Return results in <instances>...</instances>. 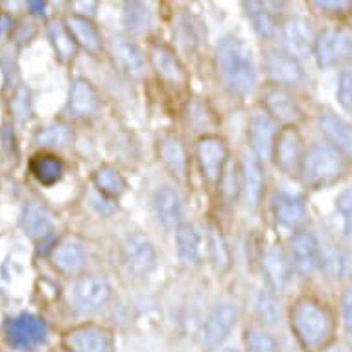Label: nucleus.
<instances>
[{
  "label": "nucleus",
  "mask_w": 352,
  "mask_h": 352,
  "mask_svg": "<svg viewBox=\"0 0 352 352\" xmlns=\"http://www.w3.org/2000/svg\"><path fill=\"white\" fill-rule=\"evenodd\" d=\"M216 70L221 85L236 96H245L253 91L254 74L251 48L236 37H226L216 48Z\"/></svg>",
  "instance_id": "nucleus-1"
},
{
  "label": "nucleus",
  "mask_w": 352,
  "mask_h": 352,
  "mask_svg": "<svg viewBox=\"0 0 352 352\" xmlns=\"http://www.w3.org/2000/svg\"><path fill=\"white\" fill-rule=\"evenodd\" d=\"M289 323L300 346L308 352H318L324 349L334 334L332 316L314 297H300L295 300L289 312Z\"/></svg>",
  "instance_id": "nucleus-2"
},
{
  "label": "nucleus",
  "mask_w": 352,
  "mask_h": 352,
  "mask_svg": "<svg viewBox=\"0 0 352 352\" xmlns=\"http://www.w3.org/2000/svg\"><path fill=\"white\" fill-rule=\"evenodd\" d=\"M343 173V157L334 146L318 142L306 151L300 175L306 185L324 186L340 179Z\"/></svg>",
  "instance_id": "nucleus-3"
},
{
  "label": "nucleus",
  "mask_w": 352,
  "mask_h": 352,
  "mask_svg": "<svg viewBox=\"0 0 352 352\" xmlns=\"http://www.w3.org/2000/svg\"><path fill=\"white\" fill-rule=\"evenodd\" d=\"M352 52V30L351 28H324L316 35L314 54L319 67L330 69L341 61H345Z\"/></svg>",
  "instance_id": "nucleus-4"
},
{
  "label": "nucleus",
  "mask_w": 352,
  "mask_h": 352,
  "mask_svg": "<svg viewBox=\"0 0 352 352\" xmlns=\"http://www.w3.org/2000/svg\"><path fill=\"white\" fill-rule=\"evenodd\" d=\"M196 157L203 177L212 185L219 183L223 177L227 157H229V148H227L226 140L214 137V135H205L197 140Z\"/></svg>",
  "instance_id": "nucleus-5"
},
{
  "label": "nucleus",
  "mask_w": 352,
  "mask_h": 352,
  "mask_svg": "<svg viewBox=\"0 0 352 352\" xmlns=\"http://www.w3.org/2000/svg\"><path fill=\"white\" fill-rule=\"evenodd\" d=\"M305 146L300 139L299 131L292 127H284L277 135L275 148H273V157L278 170H283L286 175H299L302 170V161H305Z\"/></svg>",
  "instance_id": "nucleus-6"
},
{
  "label": "nucleus",
  "mask_w": 352,
  "mask_h": 352,
  "mask_svg": "<svg viewBox=\"0 0 352 352\" xmlns=\"http://www.w3.org/2000/svg\"><path fill=\"white\" fill-rule=\"evenodd\" d=\"M69 352H115V340L109 330L98 324H81L63 338Z\"/></svg>",
  "instance_id": "nucleus-7"
},
{
  "label": "nucleus",
  "mask_w": 352,
  "mask_h": 352,
  "mask_svg": "<svg viewBox=\"0 0 352 352\" xmlns=\"http://www.w3.org/2000/svg\"><path fill=\"white\" fill-rule=\"evenodd\" d=\"M47 338V324L32 314H21L6 323V340L13 349L30 351Z\"/></svg>",
  "instance_id": "nucleus-8"
},
{
  "label": "nucleus",
  "mask_w": 352,
  "mask_h": 352,
  "mask_svg": "<svg viewBox=\"0 0 352 352\" xmlns=\"http://www.w3.org/2000/svg\"><path fill=\"white\" fill-rule=\"evenodd\" d=\"M148 56H150V63L157 76L166 85L175 87V89H185L188 85V74H186L185 67L172 48L162 45V43H153Z\"/></svg>",
  "instance_id": "nucleus-9"
},
{
  "label": "nucleus",
  "mask_w": 352,
  "mask_h": 352,
  "mask_svg": "<svg viewBox=\"0 0 352 352\" xmlns=\"http://www.w3.org/2000/svg\"><path fill=\"white\" fill-rule=\"evenodd\" d=\"M109 284L100 275H83L74 284V302L83 312L98 310L109 299Z\"/></svg>",
  "instance_id": "nucleus-10"
},
{
  "label": "nucleus",
  "mask_w": 352,
  "mask_h": 352,
  "mask_svg": "<svg viewBox=\"0 0 352 352\" xmlns=\"http://www.w3.org/2000/svg\"><path fill=\"white\" fill-rule=\"evenodd\" d=\"M238 319V310L234 305L223 302L216 306L212 314L208 316L207 323L203 327V346L205 349H216L226 340Z\"/></svg>",
  "instance_id": "nucleus-11"
},
{
  "label": "nucleus",
  "mask_w": 352,
  "mask_h": 352,
  "mask_svg": "<svg viewBox=\"0 0 352 352\" xmlns=\"http://www.w3.org/2000/svg\"><path fill=\"white\" fill-rule=\"evenodd\" d=\"M277 135V122L270 115L256 113L249 122V142H251L253 153L258 159H272Z\"/></svg>",
  "instance_id": "nucleus-12"
},
{
  "label": "nucleus",
  "mask_w": 352,
  "mask_h": 352,
  "mask_svg": "<svg viewBox=\"0 0 352 352\" xmlns=\"http://www.w3.org/2000/svg\"><path fill=\"white\" fill-rule=\"evenodd\" d=\"M289 254H292V266L295 272L306 277L318 267L319 245L314 234L306 231L295 232L289 240Z\"/></svg>",
  "instance_id": "nucleus-13"
},
{
  "label": "nucleus",
  "mask_w": 352,
  "mask_h": 352,
  "mask_svg": "<svg viewBox=\"0 0 352 352\" xmlns=\"http://www.w3.org/2000/svg\"><path fill=\"white\" fill-rule=\"evenodd\" d=\"M124 258L129 270L139 275L150 273L157 264V253L153 243L144 234H131L124 242Z\"/></svg>",
  "instance_id": "nucleus-14"
},
{
  "label": "nucleus",
  "mask_w": 352,
  "mask_h": 352,
  "mask_svg": "<svg viewBox=\"0 0 352 352\" xmlns=\"http://www.w3.org/2000/svg\"><path fill=\"white\" fill-rule=\"evenodd\" d=\"M283 39L292 58H306L308 54L314 52L316 35L310 23L305 19H288L283 26Z\"/></svg>",
  "instance_id": "nucleus-15"
},
{
  "label": "nucleus",
  "mask_w": 352,
  "mask_h": 352,
  "mask_svg": "<svg viewBox=\"0 0 352 352\" xmlns=\"http://www.w3.org/2000/svg\"><path fill=\"white\" fill-rule=\"evenodd\" d=\"M111 56L118 69L129 78L139 80L146 72L144 56L133 41L127 37H115L111 43Z\"/></svg>",
  "instance_id": "nucleus-16"
},
{
  "label": "nucleus",
  "mask_w": 352,
  "mask_h": 352,
  "mask_svg": "<svg viewBox=\"0 0 352 352\" xmlns=\"http://www.w3.org/2000/svg\"><path fill=\"white\" fill-rule=\"evenodd\" d=\"M264 105H266L267 115L275 122H280L286 127H295V124L300 120V109L292 94L283 89V87H273L264 96Z\"/></svg>",
  "instance_id": "nucleus-17"
},
{
  "label": "nucleus",
  "mask_w": 352,
  "mask_h": 352,
  "mask_svg": "<svg viewBox=\"0 0 352 352\" xmlns=\"http://www.w3.org/2000/svg\"><path fill=\"white\" fill-rule=\"evenodd\" d=\"M264 69L275 83L295 85L302 80V69L299 61L280 50H267L264 56Z\"/></svg>",
  "instance_id": "nucleus-18"
},
{
  "label": "nucleus",
  "mask_w": 352,
  "mask_h": 352,
  "mask_svg": "<svg viewBox=\"0 0 352 352\" xmlns=\"http://www.w3.org/2000/svg\"><path fill=\"white\" fill-rule=\"evenodd\" d=\"M65 26L72 35V39L76 41V45H80L83 50H87L93 56H98L104 50V43H102V35H100L98 28L94 26L93 21L83 15H69L65 19Z\"/></svg>",
  "instance_id": "nucleus-19"
},
{
  "label": "nucleus",
  "mask_w": 352,
  "mask_h": 352,
  "mask_svg": "<svg viewBox=\"0 0 352 352\" xmlns=\"http://www.w3.org/2000/svg\"><path fill=\"white\" fill-rule=\"evenodd\" d=\"M69 109L78 118H89L98 113L100 98L96 89L83 78L72 81L69 94Z\"/></svg>",
  "instance_id": "nucleus-20"
},
{
  "label": "nucleus",
  "mask_w": 352,
  "mask_h": 352,
  "mask_svg": "<svg viewBox=\"0 0 352 352\" xmlns=\"http://www.w3.org/2000/svg\"><path fill=\"white\" fill-rule=\"evenodd\" d=\"M240 186H242L245 203L249 207H256V203L260 201V196H262V190H264V168L254 153L243 157Z\"/></svg>",
  "instance_id": "nucleus-21"
},
{
  "label": "nucleus",
  "mask_w": 352,
  "mask_h": 352,
  "mask_svg": "<svg viewBox=\"0 0 352 352\" xmlns=\"http://www.w3.org/2000/svg\"><path fill=\"white\" fill-rule=\"evenodd\" d=\"M52 262L54 266L58 267L61 273L67 275H74L81 272L87 262V253L83 245L74 238H67L63 242L54 245L52 251Z\"/></svg>",
  "instance_id": "nucleus-22"
},
{
  "label": "nucleus",
  "mask_w": 352,
  "mask_h": 352,
  "mask_svg": "<svg viewBox=\"0 0 352 352\" xmlns=\"http://www.w3.org/2000/svg\"><path fill=\"white\" fill-rule=\"evenodd\" d=\"M157 153L162 164L177 177H185L186 168H188V155H186V148L183 144V140L175 135H164L159 140L157 146Z\"/></svg>",
  "instance_id": "nucleus-23"
},
{
  "label": "nucleus",
  "mask_w": 352,
  "mask_h": 352,
  "mask_svg": "<svg viewBox=\"0 0 352 352\" xmlns=\"http://www.w3.org/2000/svg\"><path fill=\"white\" fill-rule=\"evenodd\" d=\"M262 270L266 273L267 283L275 289H283L289 283L292 275V264L288 262V256L278 245H272L264 251L262 256Z\"/></svg>",
  "instance_id": "nucleus-24"
},
{
  "label": "nucleus",
  "mask_w": 352,
  "mask_h": 352,
  "mask_svg": "<svg viewBox=\"0 0 352 352\" xmlns=\"http://www.w3.org/2000/svg\"><path fill=\"white\" fill-rule=\"evenodd\" d=\"M273 212L277 221H280L286 227H300L308 218L306 205L300 197L289 196V194H277L273 197Z\"/></svg>",
  "instance_id": "nucleus-25"
},
{
  "label": "nucleus",
  "mask_w": 352,
  "mask_h": 352,
  "mask_svg": "<svg viewBox=\"0 0 352 352\" xmlns=\"http://www.w3.org/2000/svg\"><path fill=\"white\" fill-rule=\"evenodd\" d=\"M153 208H155L157 218L164 227H173L175 223H179L183 205H181L179 194L172 186H161L155 192Z\"/></svg>",
  "instance_id": "nucleus-26"
},
{
  "label": "nucleus",
  "mask_w": 352,
  "mask_h": 352,
  "mask_svg": "<svg viewBox=\"0 0 352 352\" xmlns=\"http://www.w3.org/2000/svg\"><path fill=\"white\" fill-rule=\"evenodd\" d=\"M319 127L323 135L329 139L330 146H334L338 151L352 153V126L341 120L340 116L332 113H324L319 118Z\"/></svg>",
  "instance_id": "nucleus-27"
},
{
  "label": "nucleus",
  "mask_w": 352,
  "mask_h": 352,
  "mask_svg": "<svg viewBox=\"0 0 352 352\" xmlns=\"http://www.w3.org/2000/svg\"><path fill=\"white\" fill-rule=\"evenodd\" d=\"M30 172L41 185L52 186L63 177V161L52 153H39L30 162Z\"/></svg>",
  "instance_id": "nucleus-28"
},
{
  "label": "nucleus",
  "mask_w": 352,
  "mask_h": 352,
  "mask_svg": "<svg viewBox=\"0 0 352 352\" xmlns=\"http://www.w3.org/2000/svg\"><path fill=\"white\" fill-rule=\"evenodd\" d=\"M208 254H210V264L218 273H226L231 267V251L227 248L221 229L214 223L208 227Z\"/></svg>",
  "instance_id": "nucleus-29"
},
{
  "label": "nucleus",
  "mask_w": 352,
  "mask_h": 352,
  "mask_svg": "<svg viewBox=\"0 0 352 352\" xmlns=\"http://www.w3.org/2000/svg\"><path fill=\"white\" fill-rule=\"evenodd\" d=\"M94 185L100 190V194L105 197H120L126 192L127 185L126 179L122 177V173L116 168L104 164L100 166L93 175Z\"/></svg>",
  "instance_id": "nucleus-30"
},
{
  "label": "nucleus",
  "mask_w": 352,
  "mask_h": 352,
  "mask_svg": "<svg viewBox=\"0 0 352 352\" xmlns=\"http://www.w3.org/2000/svg\"><path fill=\"white\" fill-rule=\"evenodd\" d=\"M243 8H245L248 19L253 24L254 32L260 37H272L275 34L277 23H275L273 13L267 10V4H262V2H245Z\"/></svg>",
  "instance_id": "nucleus-31"
},
{
  "label": "nucleus",
  "mask_w": 352,
  "mask_h": 352,
  "mask_svg": "<svg viewBox=\"0 0 352 352\" xmlns=\"http://www.w3.org/2000/svg\"><path fill=\"white\" fill-rule=\"evenodd\" d=\"M177 253L185 264H194L199 256V234L190 223H181L175 231Z\"/></svg>",
  "instance_id": "nucleus-32"
},
{
  "label": "nucleus",
  "mask_w": 352,
  "mask_h": 352,
  "mask_svg": "<svg viewBox=\"0 0 352 352\" xmlns=\"http://www.w3.org/2000/svg\"><path fill=\"white\" fill-rule=\"evenodd\" d=\"M48 35H50V41H52L54 50L58 54V58L67 63L76 56V41L72 39V35L67 30L65 23L61 21H52L48 24Z\"/></svg>",
  "instance_id": "nucleus-33"
},
{
  "label": "nucleus",
  "mask_w": 352,
  "mask_h": 352,
  "mask_svg": "<svg viewBox=\"0 0 352 352\" xmlns=\"http://www.w3.org/2000/svg\"><path fill=\"white\" fill-rule=\"evenodd\" d=\"M23 226L26 232H30L34 238H47L50 236V219L47 218V214L43 212L39 207L30 205L26 207L23 214Z\"/></svg>",
  "instance_id": "nucleus-34"
},
{
  "label": "nucleus",
  "mask_w": 352,
  "mask_h": 352,
  "mask_svg": "<svg viewBox=\"0 0 352 352\" xmlns=\"http://www.w3.org/2000/svg\"><path fill=\"white\" fill-rule=\"evenodd\" d=\"M245 345L249 352H278V346L272 334L260 327H249L245 330Z\"/></svg>",
  "instance_id": "nucleus-35"
},
{
  "label": "nucleus",
  "mask_w": 352,
  "mask_h": 352,
  "mask_svg": "<svg viewBox=\"0 0 352 352\" xmlns=\"http://www.w3.org/2000/svg\"><path fill=\"white\" fill-rule=\"evenodd\" d=\"M70 139H72V133L69 131V127L63 124H54V126L41 129L35 137V142L45 146H65L70 142Z\"/></svg>",
  "instance_id": "nucleus-36"
},
{
  "label": "nucleus",
  "mask_w": 352,
  "mask_h": 352,
  "mask_svg": "<svg viewBox=\"0 0 352 352\" xmlns=\"http://www.w3.org/2000/svg\"><path fill=\"white\" fill-rule=\"evenodd\" d=\"M124 17H126L127 28L133 30V32H144V30H148V26H150V13H148V8L139 4V2L127 4Z\"/></svg>",
  "instance_id": "nucleus-37"
},
{
  "label": "nucleus",
  "mask_w": 352,
  "mask_h": 352,
  "mask_svg": "<svg viewBox=\"0 0 352 352\" xmlns=\"http://www.w3.org/2000/svg\"><path fill=\"white\" fill-rule=\"evenodd\" d=\"M188 122H192L194 126L203 129V127L216 126V118H214V113L207 107V104L203 102H197L194 100L190 105H188Z\"/></svg>",
  "instance_id": "nucleus-38"
},
{
  "label": "nucleus",
  "mask_w": 352,
  "mask_h": 352,
  "mask_svg": "<svg viewBox=\"0 0 352 352\" xmlns=\"http://www.w3.org/2000/svg\"><path fill=\"white\" fill-rule=\"evenodd\" d=\"M338 100L345 111H352V70H343L338 81Z\"/></svg>",
  "instance_id": "nucleus-39"
},
{
  "label": "nucleus",
  "mask_w": 352,
  "mask_h": 352,
  "mask_svg": "<svg viewBox=\"0 0 352 352\" xmlns=\"http://www.w3.org/2000/svg\"><path fill=\"white\" fill-rule=\"evenodd\" d=\"M336 207L345 216V236L352 240V192H343L338 197Z\"/></svg>",
  "instance_id": "nucleus-40"
},
{
  "label": "nucleus",
  "mask_w": 352,
  "mask_h": 352,
  "mask_svg": "<svg viewBox=\"0 0 352 352\" xmlns=\"http://www.w3.org/2000/svg\"><path fill=\"white\" fill-rule=\"evenodd\" d=\"M343 306V324H345V332L349 336V341L352 343V288H349L343 295L341 300Z\"/></svg>",
  "instance_id": "nucleus-41"
},
{
  "label": "nucleus",
  "mask_w": 352,
  "mask_h": 352,
  "mask_svg": "<svg viewBox=\"0 0 352 352\" xmlns=\"http://www.w3.org/2000/svg\"><path fill=\"white\" fill-rule=\"evenodd\" d=\"M314 6L323 10L324 13H330V15H343L351 10L352 4L351 2H329L327 0V2H316Z\"/></svg>",
  "instance_id": "nucleus-42"
},
{
  "label": "nucleus",
  "mask_w": 352,
  "mask_h": 352,
  "mask_svg": "<svg viewBox=\"0 0 352 352\" xmlns=\"http://www.w3.org/2000/svg\"><path fill=\"white\" fill-rule=\"evenodd\" d=\"M258 310L260 316L266 319L267 323H275V319H277V310H275V306H273L272 299L267 297V295H260V302H258Z\"/></svg>",
  "instance_id": "nucleus-43"
},
{
  "label": "nucleus",
  "mask_w": 352,
  "mask_h": 352,
  "mask_svg": "<svg viewBox=\"0 0 352 352\" xmlns=\"http://www.w3.org/2000/svg\"><path fill=\"white\" fill-rule=\"evenodd\" d=\"M28 8L34 15H43L45 13V2H30Z\"/></svg>",
  "instance_id": "nucleus-44"
},
{
  "label": "nucleus",
  "mask_w": 352,
  "mask_h": 352,
  "mask_svg": "<svg viewBox=\"0 0 352 352\" xmlns=\"http://www.w3.org/2000/svg\"><path fill=\"white\" fill-rule=\"evenodd\" d=\"M10 24H12V21H10L6 15H2V17H0V37H2V34H4L6 30H10Z\"/></svg>",
  "instance_id": "nucleus-45"
},
{
  "label": "nucleus",
  "mask_w": 352,
  "mask_h": 352,
  "mask_svg": "<svg viewBox=\"0 0 352 352\" xmlns=\"http://www.w3.org/2000/svg\"><path fill=\"white\" fill-rule=\"evenodd\" d=\"M223 352H240V351H238V349H227V351H223Z\"/></svg>",
  "instance_id": "nucleus-46"
},
{
  "label": "nucleus",
  "mask_w": 352,
  "mask_h": 352,
  "mask_svg": "<svg viewBox=\"0 0 352 352\" xmlns=\"http://www.w3.org/2000/svg\"><path fill=\"white\" fill-rule=\"evenodd\" d=\"M52 352H69V351H67V349H56V351H52Z\"/></svg>",
  "instance_id": "nucleus-47"
}]
</instances>
